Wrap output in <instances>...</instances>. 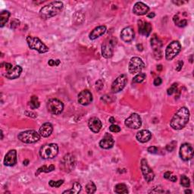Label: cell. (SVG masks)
Wrapping results in <instances>:
<instances>
[{
    "mask_svg": "<svg viewBox=\"0 0 194 194\" xmlns=\"http://www.w3.org/2000/svg\"><path fill=\"white\" fill-rule=\"evenodd\" d=\"M127 83V77L126 74H121L118 76L112 84V92L117 93L122 90Z\"/></svg>",
    "mask_w": 194,
    "mask_h": 194,
    "instance_id": "cell-14",
    "label": "cell"
},
{
    "mask_svg": "<svg viewBox=\"0 0 194 194\" xmlns=\"http://www.w3.org/2000/svg\"><path fill=\"white\" fill-rule=\"evenodd\" d=\"M184 193H192L193 192H192V190H186L185 191H184Z\"/></svg>",
    "mask_w": 194,
    "mask_h": 194,
    "instance_id": "cell-58",
    "label": "cell"
},
{
    "mask_svg": "<svg viewBox=\"0 0 194 194\" xmlns=\"http://www.w3.org/2000/svg\"><path fill=\"white\" fill-rule=\"evenodd\" d=\"M64 184L63 180H59L58 181H50L49 182V185L52 187H56V188H59L60 187L62 184Z\"/></svg>",
    "mask_w": 194,
    "mask_h": 194,
    "instance_id": "cell-36",
    "label": "cell"
},
{
    "mask_svg": "<svg viewBox=\"0 0 194 194\" xmlns=\"http://www.w3.org/2000/svg\"><path fill=\"white\" fill-rule=\"evenodd\" d=\"M177 83H173V84L170 86V88H168V90H167V93H168V95L171 96V95H172V94H174V93H176V91H177Z\"/></svg>",
    "mask_w": 194,
    "mask_h": 194,
    "instance_id": "cell-37",
    "label": "cell"
},
{
    "mask_svg": "<svg viewBox=\"0 0 194 194\" xmlns=\"http://www.w3.org/2000/svg\"><path fill=\"white\" fill-rule=\"evenodd\" d=\"M105 32H106V27L105 26L102 25V26L97 27V28H94L92 30V32L89 33V39L92 40H94L99 38V36H102Z\"/></svg>",
    "mask_w": 194,
    "mask_h": 194,
    "instance_id": "cell-26",
    "label": "cell"
},
{
    "mask_svg": "<svg viewBox=\"0 0 194 194\" xmlns=\"http://www.w3.org/2000/svg\"><path fill=\"white\" fill-rule=\"evenodd\" d=\"M116 45V39L114 37H110L106 39L102 44V55L105 59H110L113 55L114 47Z\"/></svg>",
    "mask_w": 194,
    "mask_h": 194,
    "instance_id": "cell-7",
    "label": "cell"
},
{
    "mask_svg": "<svg viewBox=\"0 0 194 194\" xmlns=\"http://www.w3.org/2000/svg\"><path fill=\"white\" fill-rule=\"evenodd\" d=\"M41 136L38 134L36 131L33 130H30V131H23L20 133L17 136L18 139H20L21 142L25 143H34L38 142L40 139Z\"/></svg>",
    "mask_w": 194,
    "mask_h": 194,
    "instance_id": "cell-6",
    "label": "cell"
},
{
    "mask_svg": "<svg viewBox=\"0 0 194 194\" xmlns=\"http://www.w3.org/2000/svg\"><path fill=\"white\" fill-rule=\"evenodd\" d=\"M181 50V45L178 41H172L165 49V58L167 60L171 61L179 54Z\"/></svg>",
    "mask_w": 194,
    "mask_h": 194,
    "instance_id": "cell-9",
    "label": "cell"
},
{
    "mask_svg": "<svg viewBox=\"0 0 194 194\" xmlns=\"http://www.w3.org/2000/svg\"><path fill=\"white\" fill-rule=\"evenodd\" d=\"M162 42L161 40L154 34L151 39V46L153 50V56L155 59L159 60L162 57Z\"/></svg>",
    "mask_w": 194,
    "mask_h": 194,
    "instance_id": "cell-11",
    "label": "cell"
},
{
    "mask_svg": "<svg viewBox=\"0 0 194 194\" xmlns=\"http://www.w3.org/2000/svg\"><path fill=\"white\" fill-rule=\"evenodd\" d=\"M88 126H89V130H90L93 133H99L100 131L101 128L102 127V124L100 120L97 117H93V118H91L89 120V122H88Z\"/></svg>",
    "mask_w": 194,
    "mask_h": 194,
    "instance_id": "cell-23",
    "label": "cell"
},
{
    "mask_svg": "<svg viewBox=\"0 0 194 194\" xmlns=\"http://www.w3.org/2000/svg\"><path fill=\"white\" fill-rule=\"evenodd\" d=\"M29 105H30L31 109H36V108H39L40 105V103L39 99H38V97L36 96H33V97H30Z\"/></svg>",
    "mask_w": 194,
    "mask_h": 194,
    "instance_id": "cell-30",
    "label": "cell"
},
{
    "mask_svg": "<svg viewBox=\"0 0 194 194\" xmlns=\"http://www.w3.org/2000/svg\"><path fill=\"white\" fill-rule=\"evenodd\" d=\"M183 65H184V62H183V61H179L178 63H177V68H176V70H177V71H180V70L182 69Z\"/></svg>",
    "mask_w": 194,
    "mask_h": 194,
    "instance_id": "cell-48",
    "label": "cell"
},
{
    "mask_svg": "<svg viewBox=\"0 0 194 194\" xmlns=\"http://www.w3.org/2000/svg\"><path fill=\"white\" fill-rule=\"evenodd\" d=\"M103 83H102V81H101V80H99V81H97V83H96V86H97V90H101V89L103 88Z\"/></svg>",
    "mask_w": 194,
    "mask_h": 194,
    "instance_id": "cell-43",
    "label": "cell"
},
{
    "mask_svg": "<svg viewBox=\"0 0 194 194\" xmlns=\"http://www.w3.org/2000/svg\"><path fill=\"white\" fill-rule=\"evenodd\" d=\"M176 143H177V142L173 141V142H171L170 144H168V145L166 146V150H168V152H172L173 150H174V148H175Z\"/></svg>",
    "mask_w": 194,
    "mask_h": 194,
    "instance_id": "cell-40",
    "label": "cell"
},
{
    "mask_svg": "<svg viewBox=\"0 0 194 194\" xmlns=\"http://www.w3.org/2000/svg\"><path fill=\"white\" fill-rule=\"evenodd\" d=\"M162 80L161 78H156L155 80H154V82H153V84L155 85V86H160V85L162 84Z\"/></svg>",
    "mask_w": 194,
    "mask_h": 194,
    "instance_id": "cell-46",
    "label": "cell"
},
{
    "mask_svg": "<svg viewBox=\"0 0 194 194\" xmlns=\"http://www.w3.org/2000/svg\"><path fill=\"white\" fill-rule=\"evenodd\" d=\"M155 16V14L154 13V12H150V13H149L148 14H147V17H149V18H153Z\"/></svg>",
    "mask_w": 194,
    "mask_h": 194,
    "instance_id": "cell-52",
    "label": "cell"
},
{
    "mask_svg": "<svg viewBox=\"0 0 194 194\" xmlns=\"http://www.w3.org/2000/svg\"><path fill=\"white\" fill-rule=\"evenodd\" d=\"M168 180L171 181V182H176V181H177V177L174 175H171Z\"/></svg>",
    "mask_w": 194,
    "mask_h": 194,
    "instance_id": "cell-51",
    "label": "cell"
},
{
    "mask_svg": "<svg viewBox=\"0 0 194 194\" xmlns=\"http://www.w3.org/2000/svg\"><path fill=\"white\" fill-rule=\"evenodd\" d=\"M22 69L20 65H15V66L12 67V68H11L10 70H8L6 72V74H4V76L6 77L7 79L9 80H14L16 78H19L21 76L22 73Z\"/></svg>",
    "mask_w": 194,
    "mask_h": 194,
    "instance_id": "cell-20",
    "label": "cell"
},
{
    "mask_svg": "<svg viewBox=\"0 0 194 194\" xmlns=\"http://www.w3.org/2000/svg\"><path fill=\"white\" fill-rule=\"evenodd\" d=\"M108 121H109V122L112 123V124H114V123L115 122V119L114 117H110L109 119H108Z\"/></svg>",
    "mask_w": 194,
    "mask_h": 194,
    "instance_id": "cell-55",
    "label": "cell"
},
{
    "mask_svg": "<svg viewBox=\"0 0 194 194\" xmlns=\"http://www.w3.org/2000/svg\"><path fill=\"white\" fill-rule=\"evenodd\" d=\"M47 110L51 115H57L62 113L64 109V104L62 101L57 99H49L47 102Z\"/></svg>",
    "mask_w": 194,
    "mask_h": 194,
    "instance_id": "cell-8",
    "label": "cell"
},
{
    "mask_svg": "<svg viewBox=\"0 0 194 194\" xmlns=\"http://www.w3.org/2000/svg\"><path fill=\"white\" fill-rule=\"evenodd\" d=\"M76 165V158L71 153H68L62 158L60 162V168L65 173H69L74 169Z\"/></svg>",
    "mask_w": 194,
    "mask_h": 194,
    "instance_id": "cell-5",
    "label": "cell"
},
{
    "mask_svg": "<svg viewBox=\"0 0 194 194\" xmlns=\"http://www.w3.org/2000/svg\"><path fill=\"white\" fill-rule=\"evenodd\" d=\"M152 25L149 22L143 21L142 20L138 21V30L139 33L141 35H143L145 36H149L152 31Z\"/></svg>",
    "mask_w": 194,
    "mask_h": 194,
    "instance_id": "cell-19",
    "label": "cell"
},
{
    "mask_svg": "<svg viewBox=\"0 0 194 194\" xmlns=\"http://www.w3.org/2000/svg\"><path fill=\"white\" fill-rule=\"evenodd\" d=\"M171 175V171H167V172H165L164 174V177L165 179H169L170 176Z\"/></svg>",
    "mask_w": 194,
    "mask_h": 194,
    "instance_id": "cell-50",
    "label": "cell"
},
{
    "mask_svg": "<svg viewBox=\"0 0 194 194\" xmlns=\"http://www.w3.org/2000/svg\"><path fill=\"white\" fill-rule=\"evenodd\" d=\"M145 67L143 61L139 57H133L130 60L129 65H128V70L131 74H134L140 73L141 70Z\"/></svg>",
    "mask_w": 194,
    "mask_h": 194,
    "instance_id": "cell-10",
    "label": "cell"
},
{
    "mask_svg": "<svg viewBox=\"0 0 194 194\" xmlns=\"http://www.w3.org/2000/svg\"><path fill=\"white\" fill-rule=\"evenodd\" d=\"M124 124L131 129H139L142 125V120L138 114L134 113L125 120Z\"/></svg>",
    "mask_w": 194,
    "mask_h": 194,
    "instance_id": "cell-15",
    "label": "cell"
},
{
    "mask_svg": "<svg viewBox=\"0 0 194 194\" xmlns=\"http://www.w3.org/2000/svg\"><path fill=\"white\" fill-rule=\"evenodd\" d=\"M19 24H20V21L16 20V19H14V20H13L11 22V28H16L17 26H19Z\"/></svg>",
    "mask_w": 194,
    "mask_h": 194,
    "instance_id": "cell-44",
    "label": "cell"
},
{
    "mask_svg": "<svg viewBox=\"0 0 194 194\" xmlns=\"http://www.w3.org/2000/svg\"><path fill=\"white\" fill-rule=\"evenodd\" d=\"M25 115H26L28 117H30V118H35L37 117V115H36V114L33 112L26 111L25 112Z\"/></svg>",
    "mask_w": 194,
    "mask_h": 194,
    "instance_id": "cell-45",
    "label": "cell"
},
{
    "mask_svg": "<svg viewBox=\"0 0 194 194\" xmlns=\"http://www.w3.org/2000/svg\"><path fill=\"white\" fill-rule=\"evenodd\" d=\"M12 67H13V65H12V64H10V63H5V68H6V71H8V70H10L11 68H12Z\"/></svg>",
    "mask_w": 194,
    "mask_h": 194,
    "instance_id": "cell-49",
    "label": "cell"
},
{
    "mask_svg": "<svg viewBox=\"0 0 194 194\" xmlns=\"http://www.w3.org/2000/svg\"><path fill=\"white\" fill-rule=\"evenodd\" d=\"M86 192L89 194L94 193L97 190V187H96L95 184L93 181H89L88 184L86 185Z\"/></svg>",
    "mask_w": 194,
    "mask_h": 194,
    "instance_id": "cell-33",
    "label": "cell"
},
{
    "mask_svg": "<svg viewBox=\"0 0 194 194\" xmlns=\"http://www.w3.org/2000/svg\"><path fill=\"white\" fill-rule=\"evenodd\" d=\"M109 131H111V132H113V133H118L121 131V127H120L118 125L113 124L109 127Z\"/></svg>",
    "mask_w": 194,
    "mask_h": 194,
    "instance_id": "cell-38",
    "label": "cell"
},
{
    "mask_svg": "<svg viewBox=\"0 0 194 194\" xmlns=\"http://www.w3.org/2000/svg\"><path fill=\"white\" fill-rule=\"evenodd\" d=\"M150 193H164V190H163L162 188H159V187H156V188H155V190H152V191H150Z\"/></svg>",
    "mask_w": 194,
    "mask_h": 194,
    "instance_id": "cell-47",
    "label": "cell"
},
{
    "mask_svg": "<svg viewBox=\"0 0 194 194\" xmlns=\"http://www.w3.org/2000/svg\"><path fill=\"white\" fill-rule=\"evenodd\" d=\"M137 49H138V51H143V46L142 44H137Z\"/></svg>",
    "mask_w": 194,
    "mask_h": 194,
    "instance_id": "cell-54",
    "label": "cell"
},
{
    "mask_svg": "<svg viewBox=\"0 0 194 194\" xmlns=\"http://www.w3.org/2000/svg\"><path fill=\"white\" fill-rule=\"evenodd\" d=\"M192 58H193V55H191V56H190V62H193V59H192Z\"/></svg>",
    "mask_w": 194,
    "mask_h": 194,
    "instance_id": "cell-59",
    "label": "cell"
},
{
    "mask_svg": "<svg viewBox=\"0 0 194 194\" xmlns=\"http://www.w3.org/2000/svg\"><path fill=\"white\" fill-rule=\"evenodd\" d=\"M134 30L131 27H127L121 30V38L125 43H130L134 39Z\"/></svg>",
    "mask_w": 194,
    "mask_h": 194,
    "instance_id": "cell-21",
    "label": "cell"
},
{
    "mask_svg": "<svg viewBox=\"0 0 194 194\" xmlns=\"http://www.w3.org/2000/svg\"><path fill=\"white\" fill-rule=\"evenodd\" d=\"M27 43L29 48L33 50H36L39 53H46L49 51V48L42 42L38 37L28 36H27Z\"/></svg>",
    "mask_w": 194,
    "mask_h": 194,
    "instance_id": "cell-4",
    "label": "cell"
},
{
    "mask_svg": "<svg viewBox=\"0 0 194 194\" xmlns=\"http://www.w3.org/2000/svg\"><path fill=\"white\" fill-rule=\"evenodd\" d=\"M59 153V146L55 143L46 144L40 150V155L43 159H52L57 156Z\"/></svg>",
    "mask_w": 194,
    "mask_h": 194,
    "instance_id": "cell-3",
    "label": "cell"
},
{
    "mask_svg": "<svg viewBox=\"0 0 194 194\" xmlns=\"http://www.w3.org/2000/svg\"><path fill=\"white\" fill-rule=\"evenodd\" d=\"M101 100H102L103 102H105V103H109V102H111L112 101V97L108 95H105V96H103V97H101Z\"/></svg>",
    "mask_w": 194,
    "mask_h": 194,
    "instance_id": "cell-41",
    "label": "cell"
},
{
    "mask_svg": "<svg viewBox=\"0 0 194 194\" xmlns=\"http://www.w3.org/2000/svg\"><path fill=\"white\" fill-rule=\"evenodd\" d=\"M78 102L82 105H88L93 101V95L88 89H84L78 94Z\"/></svg>",
    "mask_w": 194,
    "mask_h": 194,
    "instance_id": "cell-16",
    "label": "cell"
},
{
    "mask_svg": "<svg viewBox=\"0 0 194 194\" xmlns=\"http://www.w3.org/2000/svg\"><path fill=\"white\" fill-rule=\"evenodd\" d=\"M11 14L9 11H2V12L0 13V27L3 28V27L6 25V24L7 23L8 21H9V17H10Z\"/></svg>",
    "mask_w": 194,
    "mask_h": 194,
    "instance_id": "cell-27",
    "label": "cell"
},
{
    "mask_svg": "<svg viewBox=\"0 0 194 194\" xmlns=\"http://www.w3.org/2000/svg\"><path fill=\"white\" fill-rule=\"evenodd\" d=\"M190 119V112L186 107H182L174 115L170 125L174 130H181L187 124Z\"/></svg>",
    "mask_w": 194,
    "mask_h": 194,
    "instance_id": "cell-1",
    "label": "cell"
},
{
    "mask_svg": "<svg viewBox=\"0 0 194 194\" xmlns=\"http://www.w3.org/2000/svg\"><path fill=\"white\" fill-rule=\"evenodd\" d=\"M55 168V165H49V166H47V165L41 166V167H40L37 170H36V173H35V175L38 176L42 172H44V173L51 172V171H54Z\"/></svg>",
    "mask_w": 194,
    "mask_h": 194,
    "instance_id": "cell-28",
    "label": "cell"
},
{
    "mask_svg": "<svg viewBox=\"0 0 194 194\" xmlns=\"http://www.w3.org/2000/svg\"><path fill=\"white\" fill-rule=\"evenodd\" d=\"M173 21H174V24H175L177 26L180 27V28H184V27L187 26V21L186 20V19H182V20H181L178 14L174 16V17H173Z\"/></svg>",
    "mask_w": 194,
    "mask_h": 194,
    "instance_id": "cell-32",
    "label": "cell"
},
{
    "mask_svg": "<svg viewBox=\"0 0 194 194\" xmlns=\"http://www.w3.org/2000/svg\"><path fill=\"white\" fill-rule=\"evenodd\" d=\"M114 143H115V140L113 137L108 133H105L103 138L99 142V146L104 150H109L113 147Z\"/></svg>",
    "mask_w": 194,
    "mask_h": 194,
    "instance_id": "cell-17",
    "label": "cell"
},
{
    "mask_svg": "<svg viewBox=\"0 0 194 194\" xmlns=\"http://www.w3.org/2000/svg\"><path fill=\"white\" fill-rule=\"evenodd\" d=\"M23 163H24V165H28L29 164V160H28V159L25 160V161L23 162Z\"/></svg>",
    "mask_w": 194,
    "mask_h": 194,
    "instance_id": "cell-57",
    "label": "cell"
},
{
    "mask_svg": "<svg viewBox=\"0 0 194 194\" xmlns=\"http://www.w3.org/2000/svg\"><path fill=\"white\" fill-rule=\"evenodd\" d=\"M148 152L150 153H152V154H157L158 153V149L157 148L156 146H150L148 148Z\"/></svg>",
    "mask_w": 194,
    "mask_h": 194,
    "instance_id": "cell-42",
    "label": "cell"
},
{
    "mask_svg": "<svg viewBox=\"0 0 194 194\" xmlns=\"http://www.w3.org/2000/svg\"><path fill=\"white\" fill-rule=\"evenodd\" d=\"M179 155L183 161L187 162L191 159L193 156V148L191 144L187 143L182 144L180 147Z\"/></svg>",
    "mask_w": 194,
    "mask_h": 194,
    "instance_id": "cell-13",
    "label": "cell"
},
{
    "mask_svg": "<svg viewBox=\"0 0 194 194\" xmlns=\"http://www.w3.org/2000/svg\"><path fill=\"white\" fill-rule=\"evenodd\" d=\"M157 70H162V65H158V66H157Z\"/></svg>",
    "mask_w": 194,
    "mask_h": 194,
    "instance_id": "cell-56",
    "label": "cell"
},
{
    "mask_svg": "<svg viewBox=\"0 0 194 194\" xmlns=\"http://www.w3.org/2000/svg\"><path fill=\"white\" fill-rule=\"evenodd\" d=\"M173 3H174V4L177 5V6H181V5L184 4V2H183V1H173Z\"/></svg>",
    "mask_w": 194,
    "mask_h": 194,
    "instance_id": "cell-53",
    "label": "cell"
},
{
    "mask_svg": "<svg viewBox=\"0 0 194 194\" xmlns=\"http://www.w3.org/2000/svg\"><path fill=\"white\" fill-rule=\"evenodd\" d=\"M17 163V152L15 150H12L8 152L4 158V165L6 166L12 167Z\"/></svg>",
    "mask_w": 194,
    "mask_h": 194,
    "instance_id": "cell-18",
    "label": "cell"
},
{
    "mask_svg": "<svg viewBox=\"0 0 194 194\" xmlns=\"http://www.w3.org/2000/svg\"><path fill=\"white\" fill-rule=\"evenodd\" d=\"M152 133L148 130H142L136 135V138L140 143H146L151 139Z\"/></svg>",
    "mask_w": 194,
    "mask_h": 194,
    "instance_id": "cell-25",
    "label": "cell"
},
{
    "mask_svg": "<svg viewBox=\"0 0 194 194\" xmlns=\"http://www.w3.org/2000/svg\"><path fill=\"white\" fill-rule=\"evenodd\" d=\"M1 134H2V138H1V139H3V132H2V131H1Z\"/></svg>",
    "mask_w": 194,
    "mask_h": 194,
    "instance_id": "cell-60",
    "label": "cell"
},
{
    "mask_svg": "<svg viewBox=\"0 0 194 194\" xmlns=\"http://www.w3.org/2000/svg\"><path fill=\"white\" fill-rule=\"evenodd\" d=\"M181 184L183 187H186V188H188L190 186V181L187 176L182 175L181 177Z\"/></svg>",
    "mask_w": 194,
    "mask_h": 194,
    "instance_id": "cell-35",
    "label": "cell"
},
{
    "mask_svg": "<svg viewBox=\"0 0 194 194\" xmlns=\"http://www.w3.org/2000/svg\"><path fill=\"white\" fill-rule=\"evenodd\" d=\"M81 185L78 182L74 183L73 186H72V188L68 190H65L63 192V193H79L81 191Z\"/></svg>",
    "mask_w": 194,
    "mask_h": 194,
    "instance_id": "cell-29",
    "label": "cell"
},
{
    "mask_svg": "<svg viewBox=\"0 0 194 194\" xmlns=\"http://www.w3.org/2000/svg\"><path fill=\"white\" fill-rule=\"evenodd\" d=\"M52 131H53V127L52 124L46 122L40 127L39 134L43 137H49L52 134Z\"/></svg>",
    "mask_w": 194,
    "mask_h": 194,
    "instance_id": "cell-24",
    "label": "cell"
},
{
    "mask_svg": "<svg viewBox=\"0 0 194 194\" xmlns=\"http://www.w3.org/2000/svg\"><path fill=\"white\" fill-rule=\"evenodd\" d=\"M63 3L60 1H55L46 5L43 7L40 11V16L42 19H49L55 17L58 14L60 13L63 9Z\"/></svg>",
    "mask_w": 194,
    "mask_h": 194,
    "instance_id": "cell-2",
    "label": "cell"
},
{
    "mask_svg": "<svg viewBox=\"0 0 194 194\" xmlns=\"http://www.w3.org/2000/svg\"><path fill=\"white\" fill-rule=\"evenodd\" d=\"M115 192L116 193H128L127 187L124 184H118L115 187Z\"/></svg>",
    "mask_w": 194,
    "mask_h": 194,
    "instance_id": "cell-31",
    "label": "cell"
},
{
    "mask_svg": "<svg viewBox=\"0 0 194 194\" xmlns=\"http://www.w3.org/2000/svg\"><path fill=\"white\" fill-rule=\"evenodd\" d=\"M140 168L144 179H145V181L146 182L150 183L154 180V178H155V174H154L153 171L151 169V168L149 166L147 160L145 159V158H143L141 160Z\"/></svg>",
    "mask_w": 194,
    "mask_h": 194,
    "instance_id": "cell-12",
    "label": "cell"
},
{
    "mask_svg": "<svg viewBox=\"0 0 194 194\" xmlns=\"http://www.w3.org/2000/svg\"><path fill=\"white\" fill-rule=\"evenodd\" d=\"M146 74L139 73V74H137L136 75V76L134 77V78H133L132 82L134 83H142L143 81L144 80L146 79Z\"/></svg>",
    "mask_w": 194,
    "mask_h": 194,
    "instance_id": "cell-34",
    "label": "cell"
},
{
    "mask_svg": "<svg viewBox=\"0 0 194 194\" xmlns=\"http://www.w3.org/2000/svg\"><path fill=\"white\" fill-rule=\"evenodd\" d=\"M60 60L59 59H56V60H53V59H50V60H49V62H48V65H49V66H59V64H60Z\"/></svg>",
    "mask_w": 194,
    "mask_h": 194,
    "instance_id": "cell-39",
    "label": "cell"
},
{
    "mask_svg": "<svg viewBox=\"0 0 194 194\" xmlns=\"http://www.w3.org/2000/svg\"><path fill=\"white\" fill-rule=\"evenodd\" d=\"M149 10H150V8H149L147 5L142 2H137L134 5V9H133V12L135 14H137V15L140 16L148 13Z\"/></svg>",
    "mask_w": 194,
    "mask_h": 194,
    "instance_id": "cell-22",
    "label": "cell"
}]
</instances>
